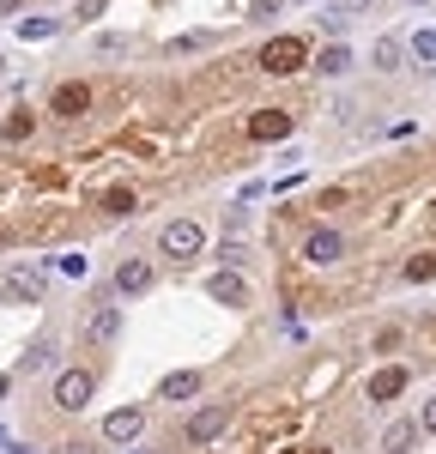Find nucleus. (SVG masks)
I'll return each mask as SVG.
<instances>
[{"mask_svg": "<svg viewBox=\"0 0 436 454\" xmlns=\"http://www.w3.org/2000/svg\"><path fill=\"white\" fill-rule=\"evenodd\" d=\"M200 243H206V231H200L194 218H170V224L158 231V248H164L170 261H194V254H200Z\"/></svg>", "mask_w": 436, "mask_h": 454, "instance_id": "nucleus-1", "label": "nucleus"}, {"mask_svg": "<svg viewBox=\"0 0 436 454\" xmlns=\"http://www.w3.org/2000/svg\"><path fill=\"white\" fill-rule=\"evenodd\" d=\"M303 61H309V43H303V36H273V43L261 49V67L267 73H297Z\"/></svg>", "mask_w": 436, "mask_h": 454, "instance_id": "nucleus-2", "label": "nucleus"}, {"mask_svg": "<svg viewBox=\"0 0 436 454\" xmlns=\"http://www.w3.org/2000/svg\"><path fill=\"white\" fill-rule=\"evenodd\" d=\"M91 370H61V376H55V406H61V412H85V400H91Z\"/></svg>", "mask_w": 436, "mask_h": 454, "instance_id": "nucleus-3", "label": "nucleus"}, {"mask_svg": "<svg viewBox=\"0 0 436 454\" xmlns=\"http://www.w3.org/2000/svg\"><path fill=\"white\" fill-rule=\"evenodd\" d=\"M206 291H213L218 303H230V309H243V303H249V279H243L237 267H218L213 279H206Z\"/></svg>", "mask_w": 436, "mask_h": 454, "instance_id": "nucleus-4", "label": "nucleus"}, {"mask_svg": "<svg viewBox=\"0 0 436 454\" xmlns=\"http://www.w3.org/2000/svg\"><path fill=\"white\" fill-rule=\"evenodd\" d=\"M115 333H121V303H97L85 321V346H109Z\"/></svg>", "mask_w": 436, "mask_h": 454, "instance_id": "nucleus-5", "label": "nucleus"}, {"mask_svg": "<svg viewBox=\"0 0 436 454\" xmlns=\"http://www.w3.org/2000/svg\"><path fill=\"white\" fill-rule=\"evenodd\" d=\"M140 430H145V406H121V412H109V419H104V436H109V442H121V449H128Z\"/></svg>", "mask_w": 436, "mask_h": 454, "instance_id": "nucleus-6", "label": "nucleus"}, {"mask_svg": "<svg viewBox=\"0 0 436 454\" xmlns=\"http://www.w3.org/2000/svg\"><path fill=\"white\" fill-rule=\"evenodd\" d=\"M0 297H12V303H36V297H43V273H36V267H12L6 285H0Z\"/></svg>", "mask_w": 436, "mask_h": 454, "instance_id": "nucleus-7", "label": "nucleus"}, {"mask_svg": "<svg viewBox=\"0 0 436 454\" xmlns=\"http://www.w3.org/2000/svg\"><path fill=\"white\" fill-rule=\"evenodd\" d=\"M224 424H230L224 406H200V412L188 419V442H218V436H224Z\"/></svg>", "mask_w": 436, "mask_h": 454, "instance_id": "nucleus-8", "label": "nucleus"}, {"mask_svg": "<svg viewBox=\"0 0 436 454\" xmlns=\"http://www.w3.org/2000/svg\"><path fill=\"white\" fill-rule=\"evenodd\" d=\"M152 279H158V273H152V261H121V267H115V291H121V297L152 291Z\"/></svg>", "mask_w": 436, "mask_h": 454, "instance_id": "nucleus-9", "label": "nucleus"}, {"mask_svg": "<svg viewBox=\"0 0 436 454\" xmlns=\"http://www.w3.org/2000/svg\"><path fill=\"white\" fill-rule=\"evenodd\" d=\"M400 394H406V370H400V364H388V370L370 376V400H376V406H388V400H400Z\"/></svg>", "mask_w": 436, "mask_h": 454, "instance_id": "nucleus-10", "label": "nucleus"}, {"mask_svg": "<svg viewBox=\"0 0 436 454\" xmlns=\"http://www.w3.org/2000/svg\"><path fill=\"white\" fill-rule=\"evenodd\" d=\"M339 248H346V237H339V231H309V243H303V261L327 267V261H339Z\"/></svg>", "mask_w": 436, "mask_h": 454, "instance_id": "nucleus-11", "label": "nucleus"}, {"mask_svg": "<svg viewBox=\"0 0 436 454\" xmlns=\"http://www.w3.org/2000/svg\"><path fill=\"white\" fill-rule=\"evenodd\" d=\"M200 387H206L200 370H176V376H164V382H158V400H194Z\"/></svg>", "mask_w": 436, "mask_h": 454, "instance_id": "nucleus-12", "label": "nucleus"}, {"mask_svg": "<svg viewBox=\"0 0 436 454\" xmlns=\"http://www.w3.org/2000/svg\"><path fill=\"white\" fill-rule=\"evenodd\" d=\"M249 134H254V140H285V134H291V115H285V109H261V115L249 121Z\"/></svg>", "mask_w": 436, "mask_h": 454, "instance_id": "nucleus-13", "label": "nucleus"}, {"mask_svg": "<svg viewBox=\"0 0 436 454\" xmlns=\"http://www.w3.org/2000/svg\"><path fill=\"white\" fill-rule=\"evenodd\" d=\"M85 104H91V91H85V85H61V91H55V98H49V109H55V115H85Z\"/></svg>", "mask_w": 436, "mask_h": 454, "instance_id": "nucleus-14", "label": "nucleus"}, {"mask_svg": "<svg viewBox=\"0 0 436 454\" xmlns=\"http://www.w3.org/2000/svg\"><path fill=\"white\" fill-rule=\"evenodd\" d=\"M418 430H424V424H412V419L388 424V436H382V449H388V454H412V442H418Z\"/></svg>", "mask_w": 436, "mask_h": 454, "instance_id": "nucleus-15", "label": "nucleus"}, {"mask_svg": "<svg viewBox=\"0 0 436 454\" xmlns=\"http://www.w3.org/2000/svg\"><path fill=\"white\" fill-rule=\"evenodd\" d=\"M315 67H322L327 79H339V73L352 67V49H346V43H327V49H322V61H315Z\"/></svg>", "mask_w": 436, "mask_h": 454, "instance_id": "nucleus-16", "label": "nucleus"}, {"mask_svg": "<svg viewBox=\"0 0 436 454\" xmlns=\"http://www.w3.org/2000/svg\"><path fill=\"white\" fill-rule=\"evenodd\" d=\"M55 31H61V19H19V36L25 43H49Z\"/></svg>", "mask_w": 436, "mask_h": 454, "instance_id": "nucleus-17", "label": "nucleus"}, {"mask_svg": "<svg viewBox=\"0 0 436 454\" xmlns=\"http://www.w3.org/2000/svg\"><path fill=\"white\" fill-rule=\"evenodd\" d=\"M104 212H109V218H128V212H134V188H109Z\"/></svg>", "mask_w": 436, "mask_h": 454, "instance_id": "nucleus-18", "label": "nucleus"}, {"mask_svg": "<svg viewBox=\"0 0 436 454\" xmlns=\"http://www.w3.org/2000/svg\"><path fill=\"white\" fill-rule=\"evenodd\" d=\"M406 279H412V285L436 279V254H412V261H406Z\"/></svg>", "mask_w": 436, "mask_h": 454, "instance_id": "nucleus-19", "label": "nucleus"}, {"mask_svg": "<svg viewBox=\"0 0 436 454\" xmlns=\"http://www.w3.org/2000/svg\"><path fill=\"white\" fill-rule=\"evenodd\" d=\"M19 364H25V370H49V364H55V346H49V340H36V346L25 351Z\"/></svg>", "mask_w": 436, "mask_h": 454, "instance_id": "nucleus-20", "label": "nucleus"}, {"mask_svg": "<svg viewBox=\"0 0 436 454\" xmlns=\"http://www.w3.org/2000/svg\"><path fill=\"white\" fill-rule=\"evenodd\" d=\"M376 67H382V73L400 67V43H394V36H382V43H376Z\"/></svg>", "mask_w": 436, "mask_h": 454, "instance_id": "nucleus-21", "label": "nucleus"}, {"mask_svg": "<svg viewBox=\"0 0 436 454\" xmlns=\"http://www.w3.org/2000/svg\"><path fill=\"white\" fill-rule=\"evenodd\" d=\"M0 134H6V140H25V134H31V109H12V115H6V128H0Z\"/></svg>", "mask_w": 436, "mask_h": 454, "instance_id": "nucleus-22", "label": "nucleus"}, {"mask_svg": "<svg viewBox=\"0 0 436 454\" xmlns=\"http://www.w3.org/2000/svg\"><path fill=\"white\" fill-rule=\"evenodd\" d=\"M412 55H418V61H436V31H418V36H412Z\"/></svg>", "mask_w": 436, "mask_h": 454, "instance_id": "nucleus-23", "label": "nucleus"}, {"mask_svg": "<svg viewBox=\"0 0 436 454\" xmlns=\"http://www.w3.org/2000/svg\"><path fill=\"white\" fill-rule=\"evenodd\" d=\"M346 25H352V19H346L339 6H327V12H322V31H333V36H339V31H346Z\"/></svg>", "mask_w": 436, "mask_h": 454, "instance_id": "nucleus-24", "label": "nucleus"}, {"mask_svg": "<svg viewBox=\"0 0 436 454\" xmlns=\"http://www.w3.org/2000/svg\"><path fill=\"white\" fill-rule=\"evenodd\" d=\"M418 424H424V430L436 436V400H424V412H418Z\"/></svg>", "mask_w": 436, "mask_h": 454, "instance_id": "nucleus-25", "label": "nucleus"}, {"mask_svg": "<svg viewBox=\"0 0 436 454\" xmlns=\"http://www.w3.org/2000/svg\"><path fill=\"white\" fill-rule=\"evenodd\" d=\"M333 6H339V12H346V19H352V12H363V6H370V0H333Z\"/></svg>", "mask_w": 436, "mask_h": 454, "instance_id": "nucleus-26", "label": "nucleus"}, {"mask_svg": "<svg viewBox=\"0 0 436 454\" xmlns=\"http://www.w3.org/2000/svg\"><path fill=\"white\" fill-rule=\"evenodd\" d=\"M12 6H19V0H0V19H6V12H12Z\"/></svg>", "mask_w": 436, "mask_h": 454, "instance_id": "nucleus-27", "label": "nucleus"}, {"mask_svg": "<svg viewBox=\"0 0 436 454\" xmlns=\"http://www.w3.org/2000/svg\"><path fill=\"white\" fill-rule=\"evenodd\" d=\"M6 387H12V376H0V394H6Z\"/></svg>", "mask_w": 436, "mask_h": 454, "instance_id": "nucleus-28", "label": "nucleus"}, {"mask_svg": "<svg viewBox=\"0 0 436 454\" xmlns=\"http://www.w3.org/2000/svg\"><path fill=\"white\" fill-rule=\"evenodd\" d=\"M128 454H158V449H128Z\"/></svg>", "mask_w": 436, "mask_h": 454, "instance_id": "nucleus-29", "label": "nucleus"}, {"mask_svg": "<svg viewBox=\"0 0 436 454\" xmlns=\"http://www.w3.org/2000/svg\"><path fill=\"white\" fill-rule=\"evenodd\" d=\"M0 442H6V430H0Z\"/></svg>", "mask_w": 436, "mask_h": 454, "instance_id": "nucleus-30", "label": "nucleus"}, {"mask_svg": "<svg viewBox=\"0 0 436 454\" xmlns=\"http://www.w3.org/2000/svg\"><path fill=\"white\" fill-rule=\"evenodd\" d=\"M322 454H327V449H322Z\"/></svg>", "mask_w": 436, "mask_h": 454, "instance_id": "nucleus-31", "label": "nucleus"}]
</instances>
